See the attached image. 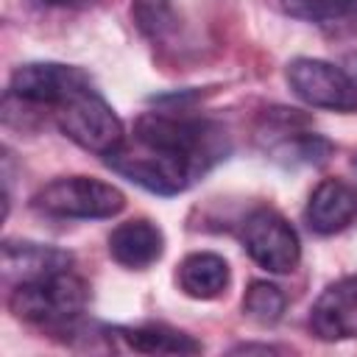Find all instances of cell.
Masks as SVG:
<instances>
[{
    "instance_id": "7402d4cb",
    "label": "cell",
    "mask_w": 357,
    "mask_h": 357,
    "mask_svg": "<svg viewBox=\"0 0 357 357\" xmlns=\"http://www.w3.org/2000/svg\"><path fill=\"white\" fill-rule=\"evenodd\" d=\"M354 167H357V162H354Z\"/></svg>"
},
{
    "instance_id": "44dd1931",
    "label": "cell",
    "mask_w": 357,
    "mask_h": 357,
    "mask_svg": "<svg viewBox=\"0 0 357 357\" xmlns=\"http://www.w3.org/2000/svg\"><path fill=\"white\" fill-rule=\"evenodd\" d=\"M354 67H357V56H354Z\"/></svg>"
},
{
    "instance_id": "7a4b0ae2",
    "label": "cell",
    "mask_w": 357,
    "mask_h": 357,
    "mask_svg": "<svg viewBox=\"0 0 357 357\" xmlns=\"http://www.w3.org/2000/svg\"><path fill=\"white\" fill-rule=\"evenodd\" d=\"M89 304V284L73 271L20 282L11 287L8 310L14 318L42 326H67Z\"/></svg>"
},
{
    "instance_id": "277c9868",
    "label": "cell",
    "mask_w": 357,
    "mask_h": 357,
    "mask_svg": "<svg viewBox=\"0 0 357 357\" xmlns=\"http://www.w3.org/2000/svg\"><path fill=\"white\" fill-rule=\"evenodd\" d=\"M31 206L50 218L100 220L123 212L126 195L114 184L95 176H61L39 187L31 198Z\"/></svg>"
},
{
    "instance_id": "8992f818",
    "label": "cell",
    "mask_w": 357,
    "mask_h": 357,
    "mask_svg": "<svg viewBox=\"0 0 357 357\" xmlns=\"http://www.w3.org/2000/svg\"><path fill=\"white\" fill-rule=\"evenodd\" d=\"M307 123L310 120L298 114V109H268L257 126V142L279 165H324L332 145L321 134L310 131Z\"/></svg>"
},
{
    "instance_id": "8fae6325",
    "label": "cell",
    "mask_w": 357,
    "mask_h": 357,
    "mask_svg": "<svg viewBox=\"0 0 357 357\" xmlns=\"http://www.w3.org/2000/svg\"><path fill=\"white\" fill-rule=\"evenodd\" d=\"M73 254L56 245L33 243V240H6L3 243V279L14 287L20 282H33L42 276H53L70 271Z\"/></svg>"
},
{
    "instance_id": "e0dca14e",
    "label": "cell",
    "mask_w": 357,
    "mask_h": 357,
    "mask_svg": "<svg viewBox=\"0 0 357 357\" xmlns=\"http://www.w3.org/2000/svg\"><path fill=\"white\" fill-rule=\"evenodd\" d=\"M284 304H287L284 293H282L276 284L262 282V279L251 282V284L245 287V293H243V312H245L254 324H259V326H273V324L282 318Z\"/></svg>"
},
{
    "instance_id": "5bb4252c",
    "label": "cell",
    "mask_w": 357,
    "mask_h": 357,
    "mask_svg": "<svg viewBox=\"0 0 357 357\" xmlns=\"http://www.w3.org/2000/svg\"><path fill=\"white\" fill-rule=\"evenodd\" d=\"M229 279H231L229 262L212 251L187 254L176 271L178 290L190 298H198V301H212V298L223 296L229 287Z\"/></svg>"
},
{
    "instance_id": "9c48e42d",
    "label": "cell",
    "mask_w": 357,
    "mask_h": 357,
    "mask_svg": "<svg viewBox=\"0 0 357 357\" xmlns=\"http://www.w3.org/2000/svg\"><path fill=\"white\" fill-rule=\"evenodd\" d=\"M86 84H92V78L75 64L28 61V64H20L11 73L8 95L20 103L42 106V109L53 112L59 103H64L73 92H78Z\"/></svg>"
},
{
    "instance_id": "3957f363",
    "label": "cell",
    "mask_w": 357,
    "mask_h": 357,
    "mask_svg": "<svg viewBox=\"0 0 357 357\" xmlns=\"http://www.w3.org/2000/svg\"><path fill=\"white\" fill-rule=\"evenodd\" d=\"M53 120L67 139H73L78 148L98 153L103 159L126 142L123 120L106 103V98L95 89V84L81 86L64 103H59L53 109Z\"/></svg>"
},
{
    "instance_id": "4fadbf2b",
    "label": "cell",
    "mask_w": 357,
    "mask_h": 357,
    "mask_svg": "<svg viewBox=\"0 0 357 357\" xmlns=\"http://www.w3.org/2000/svg\"><path fill=\"white\" fill-rule=\"evenodd\" d=\"M357 215V192L340 181V178H326L321 181L307 201L304 218L307 226L315 234H335L343 231Z\"/></svg>"
},
{
    "instance_id": "5b68a950",
    "label": "cell",
    "mask_w": 357,
    "mask_h": 357,
    "mask_svg": "<svg viewBox=\"0 0 357 357\" xmlns=\"http://www.w3.org/2000/svg\"><path fill=\"white\" fill-rule=\"evenodd\" d=\"M106 165L114 173L126 176L128 181H134L142 190L156 192V195H178L195 178H201L198 170L187 159L173 156L159 148H151V145H142L137 139L131 145L123 142L114 153H109Z\"/></svg>"
},
{
    "instance_id": "7c38bea8",
    "label": "cell",
    "mask_w": 357,
    "mask_h": 357,
    "mask_svg": "<svg viewBox=\"0 0 357 357\" xmlns=\"http://www.w3.org/2000/svg\"><path fill=\"white\" fill-rule=\"evenodd\" d=\"M109 254L117 265L128 271H145L165 254V234L148 218H131L112 229Z\"/></svg>"
},
{
    "instance_id": "6da1fadb",
    "label": "cell",
    "mask_w": 357,
    "mask_h": 357,
    "mask_svg": "<svg viewBox=\"0 0 357 357\" xmlns=\"http://www.w3.org/2000/svg\"><path fill=\"white\" fill-rule=\"evenodd\" d=\"M134 139L187 159L198 170V176L212 170L229 153L226 128L215 120L190 117V114L145 112L134 123Z\"/></svg>"
},
{
    "instance_id": "52a82bcc",
    "label": "cell",
    "mask_w": 357,
    "mask_h": 357,
    "mask_svg": "<svg viewBox=\"0 0 357 357\" xmlns=\"http://www.w3.org/2000/svg\"><path fill=\"white\" fill-rule=\"evenodd\" d=\"M240 243L245 254L271 273H290L301 259L296 229L271 206H257L243 218Z\"/></svg>"
},
{
    "instance_id": "30bf717a",
    "label": "cell",
    "mask_w": 357,
    "mask_h": 357,
    "mask_svg": "<svg viewBox=\"0 0 357 357\" xmlns=\"http://www.w3.org/2000/svg\"><path fill=\"white\" fill-rule=\"evenodd\" d=\"M310 329L321 340L357 337V273L332 282L310 310Z\"/></svg>"
},
{
    "instance_id": "ba28073f",
    "label": "cell",
    "mask_w": 357,
    "mask_h": 357,
    "mask_svg": "<svg viewBox=\"0 0 357 357\" xmlns=\"http://www.w3.org/2000/svg\"><path fill=\"white\" fill-rule=\"evenodd\" d=\"M284 78L293 95L307 106L329 112H357V81H351L340 67L324 59L298 56L287 64Z\"/></svg>"
},
{
    "instance_id": "ffe728a7",
    "label": "cell",
    "mask_w": 357,
    "mask_h": 357,
    "mask_svg": "<svg viewBox=\"0 0 357 357\" xmlns=\"http://www.w3.org/2000/svg\"><path fill=\"white\" fill-rule=\"evenodd\" d=\"M234 351H245V354H248V351H279V349H276V346H251V343H243V346H237Z\"/></svg>"
},
{
    "instance_id": "2e32d148",
    "label": "cell",
    "mask_w": 357,
    "mask_h": 357,
    "mask_svg": "<svg viewBox=\"0 0 357 357\" xmlns=\"http://www.w3.org/2000/svg\"><path fill=\"white\" fill-rule=\"evenodd\" d=\"M284 14L315 22L326 31H357V0H279Z\"/></svg>"
},
{
    "instance_id": "d6986e66",
    "label": "cell",
    "mask_w": 357,
    "mask_h": 357,
    "mask_svg": "<svg viewBox=\"0 0 357 357\" xmlns=\"http://www.w3.org/2000/svg\"><path fill=\"white\" fill-rule=\"evenodd\" d=\"M42 3L59 6V8H86V6H92L95 0H42Z\"/></svg>"
},
{
    "instance_id": "ac0fdd59",
    "label": "cell",
    "mask_w": 357,
    "mask_h": 357,
    "mask_svg": "<svg viewBox=\"0 0 357 357\" xmlns=\"http://www.w3.org/2000/svg\"><path fill=\"white\" fill-rule=\"evenodd\" d=\"M131 14H134V22L142 31V36H148L153 42H159L176 31L173 0H134Z\"/></svg>"
},
{
    "instance_id": "9a60e30c",
    "label": "cell",
    "mask_w": 357,
    "mask_h": 357,
    "mask_svg": "<svg viewBox=\"0 0 357 357\" xmlns=\"http://www.w3.org/2000/svg\"><path fill=\"white\" fill-rule=\"evenodd\" d=\"M112 337H117L126 349L139 354H198L204 346L178 329L162 326V324H142V326H114L109 329Z\"/></svg>"
}]
</instances>
